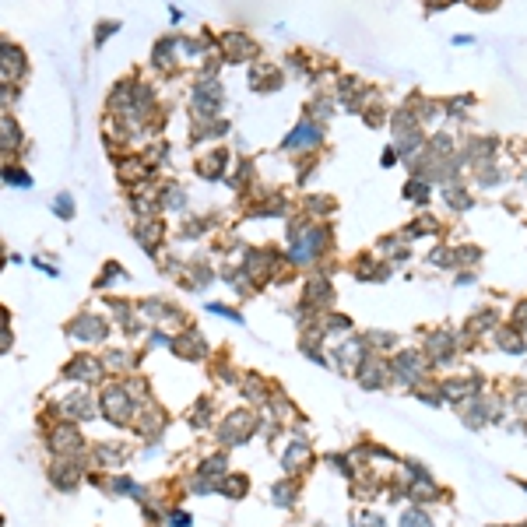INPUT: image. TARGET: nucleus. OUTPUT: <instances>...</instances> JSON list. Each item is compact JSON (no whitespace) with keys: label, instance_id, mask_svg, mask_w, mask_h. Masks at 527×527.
Returning <instances> with one entry per match:
<instances>
[{"label":"nucleus","instance_id":"obj_32","mask_svg":"<svg viewBox=\"0 0 527 527\" xmlns=\"http://www.w3.org/2000/svg\"><path fill=\"white\" fill-rule=\"evenodd\" d=\"M169 524H173V527H187V524H190V517H187L183 510H176V514L169 517Z\"/></svg>","mask_w":527,"mask_h":527},{"label":"nucleus","instance_id":"obj_12","mask_svg":"<svg viewBox=\"0 0 527 527\" xmlns=\"http://www.w3.org/2000/svg\"><path fill=\"white\" fill-rule=\"evenodd\" d=\"M278 85H282V74H278L274 67L257 64V67L250 71V88H253V92H271V88H278Z\"/></svg>","mask_w":527,"mask_h":527},{"label":"nucleus","instance_id":"obj_18","mask_svg":"<svg viewBox=\"0 0 527 527\" xmlns=\"http://www.w3.org/2000/svg\"><path fill=\"white\" fill-rule=\"evenodd\" d=\"M405 197H408V201H415L419 208H425V204H429V180L412 176V180L405 183Z\"/></svg>","mask_w":527,"mask_h":527},{"label":"nucleus","instance_id":"obj_35","mask_svg":"<svg viewBox=\"0 0 527 527\" xmlns=\"http://www.w3.org/2000/svg\"><path fill=\"white\" fill-rule=\"evenodd\" d=\"M517 412H527V387H521V394H517Z\"/></svg>","mask_w":527,"mask_h":527},{"label":"nucleus","instance_id":"obj_33","mask_svg":"<svg viewBox=\"0 0 527 527\" xmlns=\"http://www.w3.org/2000/svg\"><path fill=\"white\" fill-rule=\"evenodd\" d=\"M398 162V148H387L383 155H380V166H394Z\"/></svg>","mask_w":527,"mask_h":527},{"label":"nucleus","instance_id":"obj_9","mask_svg":"<svg viewBox=\"0 0 527 527\" xmlns=\"http://www.w3.org/2000/svg\"><path fill=\"white\" fill-rule=\"evenodd\" d=\"M303 303H306V306H313V310L330 306V303H334V289H330V282H327V278H313V282L306 285V296H303Z\"/></svg>","mask_w":527,"mask_h":527},{"label":"nucleus","instance_id":"obj_25","mask_svg":"<svg viewBox=\"0 0 527 527\" xmlns=\"http://www.w3.org/2000/svg\"><path fill=\"white\" fill-rule=\"evenodd\" d=\"M401 527H432V517L415 506V510H408V514L401 517Z\"/></svg>","mask_w":527,"mask_h":527},{"label":"nucleus","instance_id":"obj_22","mask_svg":"<svg viewBox=\"0 0 527 527\" xmlns=\"http://www.w3.org/2000/svg\"><path fill=\"white\" fill-rule=\"evenodd\" d=\"M271 503H278V506H292V503H296V485H292V482L274 485V489H271Z\"/></svg>","mask_w":527,"mask_h":527},{"label":"nucleus","instance_id":"obj_14","mask_svg":"<svg viewBox=\"0 0 527 527\" xmlns=\"http://www.w3.org/2000/svg\"><path fill=\"white\" fill-rule=\"evenodd\" d=\"M443 201H446L453 211H468V208H471V194H468V187H464L461 180H450V183L443 187Z\"/></svg>","mask_w":527,"mask_h":527},{"label":"nucleus","instance_id":"obj_4","mask_svg":"<svg viewBox=\"0 0 527 527\" xmlns=\"http://www.w3.org/2000/svg\"><path fill=\"white\" fill-rule=\"evenodd\" d=\"M250 429H253V415H250L246 408H239V412H232L228 419L221 422L218 436H221V443H225V446H236V443L250 439Z\"/></svg>","mask_w":527,"mask_h":527},{"label":"nucleus","instance_id":"obj_7","mask_svg":"<svg viewBox=\"0 0 527 527\" xmlns=\"http://www.w3.org/2000/svg\"><path fill=\"white\" fill-rule=\"evenodd\" d=\"M103 412L112 422H120V425L134 415V405H130L127 387H109V390H105V394H103Z\"/></svg>","mask_w":527,"mask_h":527},{"label":"nucleus","instance_id":"obj_11","mask_svg":"<svg viewBox=\"0 0 527 527\" xmlns=\"http://www.w3.org/2000/svg\"><path fill=\"white\" fill-rule=\"evenodd\" d=\"M355 278H362V282H383V278H390V267H387V260L359 257L355 260Z\"/></svg>","mask_w":527,"mask_h":527},{"label":"nucleus","instance_id":"obj_5","mask_svg":"<svg viewBox=\"0 0 527 527\" xmlns=\"http://www.w3.org/2000/svg\"><path fill=\"white\" fill-rule=\"evenodd\" d=\"M355 376H359V383H362L366 390H380V387H387V380H390V366L380 362L376 355H366V359L359 362Z\"/></svg>","mask_w":527,"mask_h":527},{"label":"nucleus","instance_id":"obj_2","mask_svg":"<svg viewBox=\"0 0 527 527\" xmlns=\"http://www.w3.org/2000/svg\"><path fill=\"white\" fill-rule=\"evenodd\" d=\"M320 141H323V127L316 123V120H299L296 123V130L285 137V151H303V155H310L313 148H320Z\"/></svg>","mask_w":527,"mask_h":527},{"label":"nucleus","instance_id":"obj_20","mask_svg":"<svg viewBox=\"0 0 527 527\" xmlns=\"http://www.w3.org/2000/svg\"><path fill=\"white\" fill-rule=\"evenodd\" d=\"M50 446L60 450V453H64V450H78V446H81V436H78L74 429H60V432L50 439Z\"/></svg>","mask_w":527,"mask_h":527},{"label":"nucleus","instance_id":"obj_27","mask_svg":"<svg viewBox=\"0 0 527 527\" xmlns=\"http://www.w3.org/2000/svg\"><path fill=\"white\" fill-rule=\"evenodd\" d=\"M214 475H218V478L225 475V457H221V453H218V457H208V464L201 468V478H214Z\"/></svg>","mask_w":527,"mask_h":527},{"label":"nucleus","instance_id":"obj_36","mask_svg":"<svg viewBox=\"0 0 527 527\" xmlns=\"http://www.w3.org/2000/svg\"><path fill=\"white\" fill-rule=\"evenodd\" d=\"M468 42H475L471 35H453V46H468Z\"/></svg>","mask_w":527,"mask_h":527},{"label":"nucleus","instance_id":"obj_19","mask_svg":"<svg viewBox=\"0 0 527 527\" xmlns=\"http://www.w3.org/2000/svg\"><path fill=\"white\" fill-rule=\"evenodd\" d=\"M173 344H176V352H180L183 359H201V355H204V341H201L197 334H194V337H190V334H183V337H180V341H173Z\"/></svg>","mask_w":527,"mask_h":527},{"label":"nucleus","instance_id":"obj_28","mask_svg":"<svg viewBox=\"0 0 527 527\" xmlns=\"http://www.w3.org/2000/svg\"><path fill=\"white\" fill-rule=\"evenodd\" d=\"M355 527H387V521L380 517V514H359V521H355Z\"/></svg>","mask_w":527,"mask_h":527},{"label":"nucleus","instance_id":"obj_10","mask_svg":"<svg viewBox=\"0 0 527 527\" xmlns=\"http://www.w3.org/2000/svg\"><path fill=\"white\" fill-rule=\"evenodd\" d=\"M453 348H457V341H453L450 330H436L429 337V359L432 362H450L453 359Z\"/></svg>","mask_w":527,"mask_h":527},{"label":"nucleus","instance_id":"obj_17","mask_svg":"<svg viewBox=\"0 0 527 527\" xmlns=\"http://www.w3.org/2000/svg\"><path fill=\"white\" fill-rule=\"evenodd\" d=\"M496 344H503V352H510V355H521L524 352V337L514 327H499L496 330Z\"/></svg>","mask_w":527,"mask_h":527},{"label":"nucleus","instance_id":"obj_21","mask_svg":"<svg viewBox=\"0 0 527 527\" xmlns=\"http://www.w3.org/2000/svg\"><path fill=\"white\" fill-rule=\"evenodd\" d=\"M468 405H471V408L464 412V422H468L471 429H482L485 419H489V405H485V401H468Z\"/></svg>","mask_w":527,"mask_h":527},{"label":"nucleus","instance_id":"obj_23","mask_svg":"<svg viewBox=\"0 0 527 527\" xmlns=\"http://www.w3.org/2000/svg\"><path fill=\"white\" fill-rule=\"evenodd\" d=\"M362 341H366V344H376L373 352H387V348H394V344H398V337H394V334H383V330H369Z\"/></svg>","mask_w":527,"mask_h":527},{"label":"nucleus","instance_id":"obj_30","mask_svg":"<svg viewBox=\"0 0 527 527\" xmlns=\"http://www.w3.org/2000/svg\"><path fill=\"white\" fill-rule=\"evenodd\" d=\"M208 310H211V313H218V316H228V320H236V323H239V313H236V310H228V306H218V303H211Z\"/></svg>","mask_w":527,"mask_h":527},{"label":"nucleus","instance_id":"obj_3","mask_svg":"<svg viewBox=\"0 0 527 527\" xmlns=\"http://www.w3.org/2000/svg\"><path fill=\"white\" fill-rule=\"evenodd\" d=\"M390 373L401 380V383H408V387H415L422 380V373H425V355L415 352V348H408V352H398L394 355V362H390Z\"/></svg>","mask_w":527,"mask_h":527},{"label":"nucleus","instance_id":"obj_6","mask_svg":"<svg viewBox=\"0 0 527 527\" xmlns=\"http://www.w3.org/2000/svg\"><path fill=\"white\" fill-rule=\"evenodd\" d=\"M194 112H201V116H214L218 109H221V85L218 81H208V78H201L197 81V88H194Z\"/></svg>","mask_w":527,"mask_h":527},{"label":"nucleus","instance_id":"obj_1","mask_svg":"<svg viewBox=\"0 0 527 527\" xmlns=\"http://www.w3.org/2000/svg\"><path fill=\"white\" fill-rule=\"evenodd\" d=\"M330 246V228L316 225V221H303L299 228H292V264H313L316 257Z\"/></svg>","mask_w":527,"mask_h":527},{"label":"nucleus","instance_id":"obj_16","mask_svg":"<svg viewBox=\"0 0 527 527\" xmlns=\"http://www.w3.org/2000/svg\"><path fill=\"white\" fill-rule=\"evenodd\" d=\"M310 464V446L306 443H292L289 450H285V457H282V468L292 475V471H303Z\"/></svg>","mask_w":527,"mask_h":527},{"label":"nucleus","instance_id":"obj_26","mask_svg":"<svg viewBox=\"0 0 527 527\" xmlns=\"http://www.w3.org/2000/svg\"><path fill=\"white\" fill-rule=\"evenodd\" d=\"M303 204L313 211V214H334V208H337V204H334V197H306Z\"/></svg>","mask_w":527,"mask_h":527},{"label":"nucleus","instance_id":"obj_24","mask_svg":"<svg viewBox=\"0 0 527 527\" xmlns=\"http://www.w3.org/2000/svg\"><path fill=\"white\" fill-rule=\"evenodd\" d=\"M246 489H250V482H246L243 475H232V478H225V482H221V492H225L228 499H239Z\"/></svg>","mask_w":527,"mask_h":527},{"label":"nucleus","instance_id":"obj_29","mask_svg":"<svg viewBox=\"0 0 527 527\" xmlns=\"http://www.w3.org/2000/svg\"><path fill=\"white\" fill-rule=\"evenodd\" d=\"M85 405H88L85 398H71V401H67V415H81V419H85V415H88Z\"/></svg>","mask_w":527,"mask_h":527},{"label":"nucleus","instance_id":"obj_8","mask_svg":"<svg viewBox=\"0 0 527 527\" xmlns=\"http://www.w3.org/2000/svg\"><path fill=\"white\" fill-rule=\"evenodd\" d=\"M218 46H221L225 60H246V57H253V53H257V46H253L246 35H239V32L221 35V39H218Z\"/></svg>","mask_w":527,"mask_h":527},{"label":"nucleus","instance_id":"obj_15","mask_svg":"<svg viewBox=\"0 0 527 527\" xmlns=\"http://www.w3.org/2000/svg\"><path fill=\"white\" fill-rule=\"evenodd\" d=\"M225 162H228V151L214 148L208 158H201V162H197V173H201L204 180H218V176L225 173Z\"/></svg>","mask_w":527,"mask_h":527},{"label":"nucleus","instance_id":"obj_13","mask_svg":"<svg viewBox=\"0 0 527 527\" xmlns=\"http://www.w3.org/2000/svg\"><path fill=\"white\" fill-rule=\"evenodd\" d=\"M71 334L81 337V341H103L105 337V320H99V316H81V320L71 327Z\"/></svg>","mask_w":527,"mask_h":527},{"label":"nucleus","instance_id":"obj_34","mask_svg":"<svg viewBox=\"0 0 527 527\" xmlns=\"http://www.w3.org/2000/svg\"><path fill=\"white\" fill-rule=\"evenodd\" d=\"M517 323L527 330V303H521V306H517Z\"/></svg>","mask_w":527,"mask_h":527},{"label":"nucleus","instance_id":"obj_31","mask_svg":"<svg viewBox=\"0 0 527 527\" xmlns=\"http://www.w3.org/2000/svg\"><path fill=\"white\" fill-rule=\"evenodd\" d=\"M57 214H60V218H67V214H71V197H67V194H64V197H57Z\"/></svg>","mask_w":527,"mask_h":527}]
</instances>
